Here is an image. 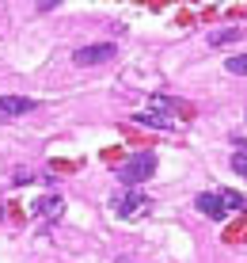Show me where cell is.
Returning a JSON list of instances; mask_svg holds the SVG:
<instances>
[{
	"label": "cell",
	"instance_id": "obj_1",
	"mask_svg": "<svg viewBox=\"0 0 247 263\" xmlns=\"http://www.w3.org/2000/svg\"><path fill=\"white\" fill-rule=\"evenodd\" d=\"M156 172V153H133L130 160H122V168H118V179H122L126 187H141L145 179Z\"/></svg>",
	"mask_w": 247,
	"mask_h": 263
},
{
	"label": "cell",
	"instance_id": "obj_2",
	"mask_svg": "<svg viewBox=\"0 0 247 263\" xmlns=\"http://www.w3.org/2000/svg\"><path fill=\"white\" fill-rule=\"evenodd\" d=\"M114 42H99V46H80L76 53H72V61H76L80 69H88V65H103V61H111L114 58Z\"/></svg>",
	"mask_w": 247,
	"mask_h": 263
},
{
	"label": "cell",
	"instance_id": "obj_3",
	"mask_svg": "<svg viewBox=\"0 0 247 263\" xmlns=\"http://www.w3.org/2000/svg\"><path fill=\"white\" fill-rule=\"evenodd\" d=\"M194 206H198V214L213 217V221H224V217H228L224 191H205V195H198V198H194Z\"/></svg>",
	"mask_w": 247,
	"mask_h": 263
},
{
	"label": "cell",
	"instance_id": "obj_4",
	"mask_svg": "<svg viewBox=\"0 0 247 263\" xmlns=\"http://www.w3.org/2000/svg\"><path fill=\"white\" fill-rule=\"evenodd\" d=\"M38 111V103L27 96H0V119H19V115Z\"/></svg>",
	"mask_w": 247,
	"mask_h": 263
},
{
	"label": "cell",
	"instance_id": "obj_5",
	"mask_svg": "<svg viewBox=\"0 0 247 263\" xmlns=\"http://www.w3.org/2000/svg\"><path fill=\"white\" fill-rule=\"evenodd\" d=\"M145 206H149V198H145L141 191H137V187L114 198V214H118V217H133V214H141Z\"/></svg>",
	"mask_w": 247,
	"mask_h": 263
},
{
	"label": "cell",
	"instance_id": "obj_6",
	"mask_svg": "<svg viewBox=\"0 0 247 263\" xmlns=\"http://www.w3.org/2000/svg\"><path fill=\"white\" fill-rule=\"evenodd\" d=\"M34 214L46 217V221H53V217L65 214V198H61V195H46V198H38V202H34Z\"/></svg>",
	"mask_w": 247,
	"mask_h": 263
},
{
	"label": "cell",
	"instance_id": "obj_7",
	"mask_svg": "<svg viewBox=\"0 0 247 263\" xmlns=\"http://www.w3.org/2000/svg\"><path fill=\"white\" fill-rule=\"evenodd\" d=\"M243 31L240 27H221V31H209V46H232V42H240Z\"/></svg>",
	"mask_w": 247,
	"mask_h": 263
},
{
	"label": "cell",
	"instance_id": "obj_8",
	"mask_svg": "<svg viewBox=\"0 0 247 263\" xmlns=\"http://www.w3.org/2000/svg\"><path fill=\"white\" fill-rule=\"evenodd\" d=\"M137 126H156V130H171V119L168 115H149V111H137L133 115Z\"/></svg>",
	"mask_w": 247,
	"mask_h": 263
},
{
	"label": "cell",
	"instance_id": "obj_9",
	"mask_svg": "<svg viewBox=\"0 0 247 263\" xmlns=\"http://www.w3.org/2000/svg\"><path fill=\"white\" fill-rule=\"evenodd\" d=\"M224 69L232 72V77H247V53H232V58L224 61Z\"/></svg>",
	"mask_w": 247,
	"mask_h": 263
},
{
	"label": "cell",
	"instance_id": "obj_10",
	"mask_svg": "<svg viewBox=\"0 0 247 263\" xmlns=\"http://www.w3.org/2000/svg\"><path fill=\"white\" fill-rule=\"evenodd\" d=\"M232 172H240V176H247V149H243V153H236V157H232Z\"/></svg>",
	"mask_w": 247,
	"mask_h": 263
},
{
	"label": "cell",
	"instance_id": "obj_11",
	"mask_svg": "<svg viewBox=\"0 0 247 263\" xmlns=\"http://www.w3.org/2000/svg\"><path fill=\"white\" fill-rule=\"evenodd\" d=\"M224 202H228V210H243V198L236 191H224Z\"/></svg>",
	"mask_w": 247,
	"mask_h": 263
},
{
	"label": "cell",
	"instance_id": "obj_12",
	"mask_svg": "<svg viewBox=\"0 0 247 263\" xmlns=\"http://www.w3.org/2000/svg\"><path fill=\"white\" fill-rule=\"evenodd\" d=\"M57 4H61V0H38V12H53Z\"/></svg>",
	"mask_w": 247,
	"mask_h": 263
},
{
	"label": "cell",
	"instance_id": "obj_13",
	"mask_svg": "<svg viewBox=\"0 0 247 263\" xmlns=\"http://www.w3.org/2000/svg\"><path fill=\"white\" fill-rule=\"evenodd\" d=\"M0 217H4V210H0Z\"/></svg>",
	"mask_w": 247,
	"mask_h": 263
}]
</instances>
